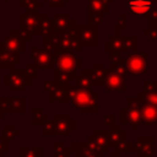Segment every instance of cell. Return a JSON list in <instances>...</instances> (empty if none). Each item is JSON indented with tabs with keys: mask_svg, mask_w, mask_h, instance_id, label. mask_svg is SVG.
Segmentation results:
<instances>
[{
	"mask_svg": "<svg viewBox=\"0 0 157 157\" xmlns=\"http://www.w3.org/2000/svg\"><path fill=\"white\" fill-rule=\"evenodd\" d=\"M64 103H69L72 108L78 109L82 114L99 113V92L91 88H80L75 85L65 87Z\"/></svg>",
	"mask_w": 157,
	"mask_h": 157,
	"instance_id": "6da1fadb",
	"label": "cell"
},
{
	"mask_svg": "<svg viewBox=\"0 0 157 157\" xmlns=\"http://www.w3.org/2000/svg\"><path fill=\"white\" fill-rule=\"evenodd\" d=\"M44 49L52 54L59 50H71L75 53H81L82 47L78 44L75 37V29H69L64 33H50L43 37Z\"/></svg>",
	"mask_w": 157,
	"mask_h": 157,
	"instance_id": "7a4b0ae2",
	"label": "cell"
},
{
	"mask_svg": "<svg viewBox=\"0 0 157 157\" xmlns=\"http://www.w3.org/2000/svg\"><path fill=\"white\" fill-rule=\"evenodd\" d=\"M76 130V120L70 114L55 113L43 124V136H70Z\"/></svg>",
	"mask_w": 157,
	"mask_h": 157,
	"instance_id": "3957f363",
	"label": "cell"
},
{
	"mask_svg": "<svg viewBox=\"0 0 157 157\" xmlns=\"http://www.w3.org/2000/svg\"><path fill=\"white\" fill-rule=\"evenodd\" d=\"M103 50L108 54H130L137 52V37L136 36H123V34H112L104 43Z\"/></svg>",
	"mask_w": 157,
	"mask_h": 157,
	"instance_id": "277c9868",
	"label": "cell"
},
{
	"mask_svg": "<svg viewBox=\"0 0 157 157\" xmlns=\"http://www.w3.org/2000/svg\"><path fill=\"white\" fill-rule=\"evenodd\" d=\"M77 53L71 50H59L53 53L54 69L61 72L77 74L82 69V59L76 55Z\"/></svg>",
	"mask_w": 157,
	"mask_h": 157,
	"instance_id": "5b68a950",
	"label": "cell"
},
{
	"mask_svg": "<svg viewBox=\"0 0 157 157\" xmlns=\"http://www.w3.org/2000/svg\"><path fill=\"white\" fill-rule=\"evenodd\" d=\"M128 107L120 109V124L130 125L132 131H136L139 125H142V117L139 108L137 97H126L125 98Z\"/></svg>",
	"mask_w": 157,
	"mask_h": 157,
	"instance_id": "8992f818",
	"label": "cell"
},
{
	"mask_svg": "<svg viewBox=\"0 0 157 157\" xmlns=\"http://www.w3.org/2000/svg\"><path fill=\"white\" fill-rule=\"evenodd\" d=\"M75 37L82 48H96L99 44V28L91 23H77Z\"/></svg>",
	"mask_w": 157,
	"mask_h": 157,
	"instance_id": "52a82bcc",
	"label": "cell"
},
{
	"mask_svg": "<svg viewBox=\"0 0 157 157\" xmlns=\"http://www.w3.org/2000/svg\"><path fill=\"white\" fill-rule=\"evenodd\" d=\"M148 52H134L125 56L126 70L129 75H144L148 70Z\"/></svg>",
	"mask_w": 157,
	"mask_h": 157,
	"instance_id": "ba28073f",
	"label": "cell"
},
{
	"mask_svg": "<svg viewBox=\"0 0 157 157\" xmlns=\"http://www.w3.org/2000/svg\"><path fill=\"white\" fill-rule=\"evenodd\" d=\"M112 137V148L119 153H132V142L128 141L126 131L121 129V124H113L109 126Z\"/></svg>",
	"mask_w": 157,
	"mask_h": 157,
	"instance_id": "9c48e42d",
	"label": "cell"
},
{
	"mask_svg": "<svg viewBox=\"0 0 157 157\" xmlns=\"http://www.w3.org/2000/svg\"><path fill=\"white\" fill-rule=\"evenodd\" d=\"M31 36L22 31H10L4 42H0V49H6L15 53H23L26 50V42L31 40Z\"/></svg>",
	"mask_w": 157,
	"mask_h": 157,
	"instance_id": "30bf717a",
	"label": "cell"
},
{
	"mask_svg": "<svg viewBox=\"0 0 157 157\" xmlns=\"http://www.w3.org/2000/svg\"><path fill=\"white\" fill-rule=\"evenodd\" d=\"M32 80L28 77L25 70H11L4 76V85L11 91H25L27 86H31Z\"/></svg>",
	"mask_w": 157,
	"mask_h": 157,
	"instance_id": "8fae6325",
	"label": "cell"
},
{
	"mask_svg": "<svg viewBox=\"0 0 157 157\" xmlns=\"http://www.w3.org/2000/svg\"><path fill=\"white\" fill-rule=\"evenodd\" d=\"M87 141L98 151L104 155H108L112 150V137L110 131L108 130H94L91 135L87 136Z\"/></svg>",
	"mask_w": 157,
	"mask_h": 157,
	"instance_id": "7c38bea8",
	"label": "cell"
},
{
	"mask_svg": "<svg viewBox=\"0 0 157 157\" xmlns=\"http://www.w3.org/2000/svg\"><path fill=\"white\" fill-rule=\"evenodd\" d=\"M40 13L36 12H25L21 15V27L22 32L28 36H40L39 32Z\"/></svg>",
	"mask_w": 157,
	"mask_h": 157,
	"instance_id": "4fadbf2b",
	"label": "cell"
},
{
	"mask_svg": "<svg viewBox=\"0 0 157 157\" xmlns=\"http://www.w3.org/2000/svg\"><path fill=\"white\" fill-rule=\"evenodd\" d=\"M53 32L52 33H64L69 29H75L77 22L76 18H72L69 12H56L53 16Z\"/></svg>",
	"mask_w": 157,
	"mask_h": 157,
	"instance_id": "5bb4252c",
	"label": "cell"
},
{
	"mask_svg": "<svg viewBox=\"0 0 157 157\" xmlns=\"http://www.w3.org/2000/svg\"><path fill=\"white\" fill-rule=\"evenodd\" d=\"M132 153L152 157L155 155V136L152 135L137 136L136 141L132 142Z\"/></svg>",
	"mask_w": 157,
	"mask_h": 157,
	"instance_id": "9a60e30c",
	"label": "cell"
},
{
	"mask_svg": "<svg viewBox=\"0 0 157 157\" xmlns=\"http://www.w3.org/2000/svg\"><path fill=\"white\" fill-rule=\"evenodd\" d=\"M31 55L33 64L37 69H54V58L47 49H39L37 47L31 48Z\"/></svg>",
	"mask_w": 157,
	"mask_h": 157,
	"instance_id": "2e32d148",
	"label": "cell"
},
{
	"mask_svg": "<svg viewBox=\"0 0 157 157\" xmlns=\"http://www.w3.org/2000/svg\"><path fill=\"white\" fill-rule=\"evenodd\" d=\"M125 80L126 78H124L123 76H120L115 71L108 69L105 72V76H104L103 87L108 92H125L126 91Z\"/></svg>",
	"mask_w": 157,
	"mask_h": 157,
	"instance_id": "e0dca14e",
	"label": "cell"
},
{
	"mask_svg": "<svg viewBox=\"0 0 157 157\" xmlns=\"http://www.w3.org/2000/svg\"><path fill=\"white\" fill-rule=\"evenodd\" d=\"M128 12L135 13L139 18H147L148 12L155 7V0H125Z\"/></svg>",
	"mask_w": 157,
	"mask_h": 157,
	"instance_id": "ac0fdd59",
	"label": "cell"
},
{
	"mask_svg": "<svg viewBox=\"0 0 157 157\" xmlns=\"http://www.w3.org/2000/svg\"><path fill=\"white\" fill-rule=\"evenodd\" d=\"M70 150L75 157H105L104 153L96 150L88 141H72Z\"/></svg>",
	"mask_w": 157,
	"mask_h": 157,
	"instance_id": "d6986e66",
	"label": "cell"
},
{
	"mask_svg": "<svg viewBox=\"0 0 157 157\" xmlns=\"http://www.w3.org/2000/svg\"><path fill=\"white\" fill-rule=\"evenodd\" d=\"M137 97L145 103L157 107V80H144L142 91L137 92Z\"/></svg>",
	"mask_w": 157,
	"mask_h": 157,
	"instance_id": "ffe728a7",
	"label": "cell"
},
{
	"mask_svg": "<svg viewBox=\"0 0 157 157\" xmlns=\"http://www.w3.org/2000/svg\"><path fill=\"white\" fill-rule=\"evenodd\" d=\"M139 108H140L141 117H142V125H157V107L156 105L145 103L144 101L139 98Z\"/></svg>",
	"mask_w": 157,
	"mask_h": 157,
	"instance_id": "44dd1931",
	"label": "cell"
},
{
	"mask_svg": "<svg viewBox=\"0 0 157 157\" xmlns=\"http://www.w3.org/2000/svg\"><path fill=\"white\" fill-rule=\"evenodd\" d=\"M5 104L2 108L4 112L7 113H16L23 114L26 112V98L17 97V98H0V105Z\"/></svg>",
	"mask_w": 157,
	"mask_h": 157,
	"instance_id": "7402d4cb",
	"label": "cell"
},
{
	"mask_svg": "<svg viewBox=\"0 0 157 157\" xmlns=\"http://www.w3.org/2000/svg\"><path fill=\"white\" fill-rule=\"evenodd\" d=\"M115 0H87L86 9L87 13H109L110 4Z\"/></svg>",
	"mask_w": 157,
	"mask_h": 157,
	"instance_id": "603a6c76",
	"label": "cell"
},
{
	"mask_svg": "<svg viewBox=\"0 0 157 157\" xmlns=\"http://www.w3.org/2000/svg\"><path fill=\"white\" fill-rule=\"evenodd\" d=\"M109 55V69L115 71L117 74H119L120 76H123L124 78H126V75H128V70H126V61H125V58H123L121 55L119 54H114V53H110L108 54Z\"/></svg>",
	"mask_w": 157,
	"mask_h": 157,
	"instance_id": "cb8c5ba5",
	"label": "cell"
},
{
	"mask_svg": "<svg viewBox=\"0 0 157 157\" xmlns=\"http://www.w3.org/2000/svg\"><path fill=\"white\" fill-rule=\"evenodd\" d=\"M75 86L80 88H91L93 87V77H92V69H81L80 74L75 80Z\"/></svg>",
	"mask_w": 157,
	"mask_h": 157,
	"instance_id": "d4e9b609",
	"label": "cell"
},
{
	"mask_svg": "<svg viewBox=\"0 0 157 157\" xmlns=\"http://www.w3.org/2000/svg\"><path fill=\"white\" fill-rule=\"evenodd\" d=\"M77 77V74H67V72H61L58 70H54V78L53 81L55 82L56 86L60 87H67L72 85V81H75Z\"/></svg>",
	"mask_w": 157,
	"mask_h": 157,
	"instance_id": "484cf974",
	"label": "cell"
},
{
	"mask_svg": "<svg viewBox=\"0 0 157 157\" xmlns=\"http://www.w3.org/2000/svg\"><path fill=\"white\" fill-rule=\"evenodd\" d=\"M107 69L102 63H94L92 66V77H93V86H103L104 76Z\"/></svg>",
	"mask_w": 157,
	"mask_h": 157,
	"instance_id": "4316f807",
	"label": "cell"
},
{
	"mask_svg": "<svg viewBox=\"0 0 157 157\" xmlns=\"http://www.w3.org/2000/svg\"><path fill=\"white\" fill-rule=\"evenodd\" d=\"M64 99H65V87L56 86L55 82H54L53 86L48 91V101L50 103H53V102H61V103H64Z\"/></svg>",
	"mask_w": 157,
	"mask_h": 157,
	"instance_id": "83f0119b",
	"label": "cell"
},
{
	"mask_svg": "<svg viewBox=\"0 0 157 157\" xmlns=\"http://www.w3.org/2000/svg\"><path fill=\"white\" fill-rule=\"evenodd\" d=\"M53 150H54V157H71L72 153L70 146L67 147L64 141H54Z\"/></svg>",
	"mask_w": 157,
	"mask_h": 157,
	"instance_id": "f1b7e54d",
	"label": "cell"
},
{
	"mask_svg": "<svg viewBox=\"0 0 157 157\" xmlns=\"http://www.w3.org/2000/svg\"><path fill=\"white\" fill-rule=\"evenodd\" d=\"M49 119V115L43 112L42 108H33L32 109V125H38V124H44Z\"/></svg>",
	"mask_w": 157,
	"mask_h": 157,
	"instance_id": "f546056e",
	"label": "cell"
},
{
	"mask_svg": "<svg viewBox=\"0 0 157 157\" xmlns=\"http://www.w3.org/2000/svg\"><path fill=\"white\" fill-rule=\"evenodd\" d=\"M20 157H43L42 147H21Z\"/></svg>",
	"mask_w": 157,
	"mask_h": 157,
	"instance_id": "4dcf8cb0",
	"label": "cell"
},
{
	"mask_svg": "<svg viewBox=\"0 0 157 157\" xmlns=\"http://www.w3.org/2000/svg\"><path fill=\"white\" fill-rule=\"evenodd\" d=\"M21 6L26 9L27 12H36L43 6V4L38 0H21Z\"/></svg>",
	"mask_w": 157,
	"mask_h": 157,
	"instance_id": "1f68e13d",
	"label": "cell"
},
{
	"mask_svg": "<svg viewBox=\"0 0 157 157\" xmlns=\"http://www.w3.org/2000/svg\"><path fill=\"white\" fill-rule=\"evenodd\" d=\"M126 28H128V26H126V13L123 12L117 18V22H115V26H114V33L115 34H121V32H124Z\"/></svg>",
	"mask_w": 157,
	"mask_h": 157,
	"instance_id": "d6a6232c",
	"label": "cell"
},
{
	"mask_svg": "<svg viewBox=\"0 0 157 157\" xmlns=\"http://www.w3.org/2000/svg\"><path fill=\"white\" fill-rule=\"evenodd\" d=\"M87 21L91 25L99 26L104 21V13H87Z\"/></svg>",
	"mask_w": 157,
	"mask_h": 157,
	"instance_id": "836d02e7",
	"label": "cell"
},
{
	"mask_svg": "<svg viewBox=\"0 0 157 157\" xmlns=\"http://www.w3.org/2000/svg\"><path fill=\"white\" fill-rule=\"evenodd\" d=\"M147 20H148V27L157 29V7L156 6L148 12Z\"/></svg>",
	"mask_w": 157,
	"mask_h": 157,
	"instance_id": "e575fe53",
	"label": "cell"
},
{
	"mask_svg": "<svg viewBox=\"0 0 157 157\" xmlns=\"http://www.w3.org/2000/svg\"><path fill=\"white\" fill-rule=\"evenodd\" d=\"M4 132H5V136L9 140H12V139H15L16 136L20 135V131L16 130L13 125H5L4 126Z\"/></svg>",
	"mask_w": 157,
	"mask_h": 157,
	"instance_id": "d590c367",
	"label": "cell"
},
{
	"mask_svg": "<svg viewBox=\"0 0 157 157\" xmlns=\"http://www.w3.org/2000/svg\"><path fill=\"white\" fill-rule=\"evenodd\" d=\"M70 1L71 0H43V2L48 4L49 7H60V9L65 7V5Z\"/></svg>",
	"mask_w": 157,
	"mask_h": 157,
	"instance_id": "8d00e7d4",
	"label": "cell"
},
{
	"mask_svg": "<svg viewBox=\"0 0 157 157\" xmlns=\"http://www.w3.org/2000/svg\"><path fill=\"white\" fill-rule=\"evenodd\" d=\"M25 71L26 74L28 75V77L33 81V80H37V67L34 64H27L26 67H25Z\"/></svg>",
	"mask_w": 157,
	"mask_h": 157,
	"instance_id": "74e56055",
	"label": "cell"
},
{
	"mask_svg": "<svg viewBox=\"0 0 157 157\" xmlns=\"http://www.w3.org/2000/svg\"><path fill=\"white\" fill-rule=\"evenodd\" d=\"M142 34L145 37H147L151 42H157V29L155 28H147V29H144L142 31Z\"/></svg>",
	"mask_w": 157,
	"mask_h": 157,
	"instance_id": "f35d334b",
	"label": "cell"
},
{
	"mask_svg": "<svg viewBox=\"0 0 157 157\" xmlns=\"http://www.w3.org/2000/svg\"><path fill=\"white\" fill-rule=\"evenodd\" d=\"M103 124L105 125V126H110V125H113V124H115V114L114 113H110V114H108V115H104L103 117Z\"/></svg>",
	"mask_w": 157,
	"mask_h": 157,
	"instance_id": "ab89813d",
	"label": "cell"
},
{
	"mask_svg": "<svg viewBox=\"0 0 157 157\" xmlns=\"http://www.w3.org/2000/svg\"><path fill=\"white\" fill-rule=\"evenodd\" d=\"M137 157H150V156H141V155H137Z\"/></svg>",
	"mask_w": 157,
	"mask_h": 157,
	"instance_id": "60d3db41",
	"label": "cell"
},
{
	"mask_svg": "<svg viewBox=\"0 0 157 157\" xmlns=\"http://www.w3.org/2000/svg\"><path fill=\"white\" fill-rule=\"evenodd\" d=\"M155 2H157V0H155Z\"/></svg>",
	"mask_w": 157,
	"mask_h": 157,
	"instance_id": "b9f144b4",
	"label": "cell"
}]
</instances>
